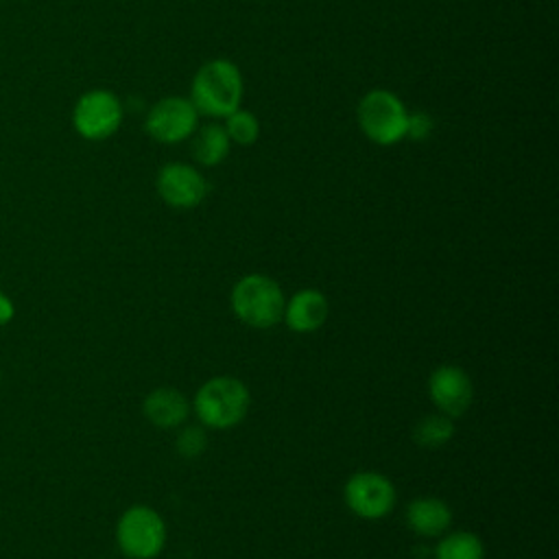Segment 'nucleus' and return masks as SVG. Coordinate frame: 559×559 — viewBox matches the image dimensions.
I'll return each mask as SVG.
<instances>
[{"label":"nucleus","instance_id":"nucleus-14","mask_svg":"<svg viewBox=\"0 0 559 559\" xmlns=\"http://www.w3.org/2000/svg\"><path fill=\"white\" fill-rule=\"evenodd\" d=\"M231 148L225 127L218 122H207L197 127L192 133V155L201 166H218Z\"/></svg>","mask_w":559,"mask_h":559},{"label":"nucleus","instance_id":"nucleus-1","mask_svg":"<svg viewBox=\"0 0 559 559\" xmlns=\"http://www.w3.org/2000/svg\"><path fill=\"white\" fill-rule=\"evenodd\" d=\"M245 83L240 68L229 59L205 61L190 85V100L199 116L225 118L240 107Z\"/></svg>","mask_w":559,"mask_h":559},{"label":"nucleus","instance_id":"nucleus-17","mask_svg":"<svg viewBox=\"0 0 559 559\" xmlns=\"http://www.w3.org/2000/svg\"><path fill=\"white\" fill-rule=\"evenodd\" d=\"M225 133L231 144L238 146H251L260 135V120L255 114L238 107L229 116H225Z\"/></svg>","mask_w":559,"mask_h":559},{"label":"nucleus","instance_id":"nucleus-6","mask_svg":"<svg viewBox=\"0 0 559 559\" xmlns=\"http://www.w3.org/2000/svg\"><path fill=\"white\" fill-rule=\"evenodd\" d=\"M122 122V105L109 90H90L79 96L72 109V124L85 140L100 142L118 131Z\"/></svg>","mask_w":559,"mask_h":559},{"label":"nucleus","instance_id":"nucleus-2","mask_svg":"<svg viewBox=\"0 0 559 559\" xmlns=\"http://www.w3.org/2000/svg\"><path fill=\"white\" fill-rule=\"evenodd\" d=\"M251 404L247 384L234 376H214L205 380L192 400V411L201 426L212 430H227L238 426Z\"/></svg>","mask_w":559,"mask_h":559},{"label":"nucleus","instance_id":"nucleus-3","mask_svg":"<svg viewBox=\"0 0 559 559\" xmlns=\"http://www.w3.org/2000/svg\"><path fill=\"white\" fill-rule=\"evenodd\" d=\"M234 314L249 328L269 330L282 321L284 293L280 284L262 273L242 275L229 293Z\"/></svg>","mask_w":559,"mask_h":559},{"label":"nucleus","instance_id":"nucleus-16","mask_svg":"<svg viewBox=\"0 0 559 559\" xmlns=\"http://www.w3.org/2000/svg\"><path fill=\"white\" fill-rule=\"evenodd\" d=\"M452 437H454V419L439 411L421 417L413 428V441L426 450L443 448Z\"/></svg>","mask_w":559,"mask_h":559},{"label":"nucleus","instance_id":"nucleus-5","mask_svg":"<svg viewBox=\"0 0 559 559\" xmlns=\"http://www.w3.org/2000/svg\"><path fill=\"white\" fill-rule=\"evenodd\" d=\"M116 542L129 559H155L166 544V524L153 507L133 504L118 518Z\"/></svg>","mask_w":559,"mask_h":559},{"label":"nucleus","instance_id":"nucleus-19","mask_svg":"<svg viewBox=\"0 0 559 559\" xmlns=\"http://www.w3.org/2000/svg\"><path fill=\"white\" fill-rule=\"evenodd\" d=\"M432 131V118L424 111H408V120H406V138L413 140H426Z\"/></svg>","mask_w":559,"mask_h":559},{"label":"nucleus","instance_id":"nucleus-20","mask_svg":"<svg viewBox=\"0 0 559 559\" xmlns=\"http://www.w3.org/2000/svg\"><path fill=\"white\" fill-rule=\"evenodd\" d=\"M13 314H15V306H13L11 297L0 290V328L7 325L13 319Z\"/></svg>","mask_w":559,"mask_h":559},{"label":"nucleus","instance_id":"nucleus-13","mask_svg":"<svg viewBox=\"0 0 559 559\" xmlns=\"http://www.w3.org/2000/svg\"><path fill=\"white\" fill-rule=\"evenodd\" d=\"M406 524L419 537H441L452 524V509L437 496H419L406 507Z\"/></svg>","mask_w":559,"mask_h":559},{"label":"nucleus","instance_id":"nucleus-4","mask_svg":"<svg viewBox=\"0 0 559 559\" xmlns=\"http://www.w3.org/2000/svg\"><path fill=\"white\" fill-rule=\"evenodd\" d=\"M358 127L367 140L380 146H393L406 138V105L389 90L367 92L356 109Z\"/></svg>","mask_w":559,"mask_h":559},{"label":"nucleus","instance_id":"nucleus-9","mask_svg":"<svg viewBox=\"0 0 559 559\" xmlns=\"http://www.w3.org/2000/svg\"><path fill=\"white\" fill-rule=\"evenodd\" d=\"M155 188L162 201L175 210H192L207 194L205 177L186 162L164 164L157 173Z\"/></svg>","mask_w":559,"mask_h":559},{"label":"nucleus","instance_id":"nucleus-15","mask_svg":"<svg viewBox=\"0 0 559 559\" xmlns=\"http://www.w3.org/2000/svg\"><path fill=\"white\" fill-rule=\"evenodd\" d=\"M435 559H485V546L469 531H450L439 537Z\"/></svg>","mask_w":559,"mask_h":559},{"label":"nucleus","instance_id":"nucleus-12","mask_svg":"<svg viewBox=\"0 0 559 559\" xmlns=\"http://www.w3.org/2000/svg\"><path fill=\"white\" fill-rule=\"evenodd\" d=\"M142 413L155 428L170 430L179 428L188 419L190 402L175 386H157L144 397Z\"/></svg>","mask_w":559,"mask_h":559},{"label":"nucleus","instance_id":"nucleus-8","mask_svg":"<svg viewBox=\"0 0 559 559\" xmlns=\"http://www.w3.org/2000/svg\"><path fill=\"white\" fill-rule=\"evenodd\" d=\"M199 127V111L190 98L166 96L151 105L144 129L146 133L162 144H177L188 140Z\"/></svg>","mask_w":559,"mask_h":559},{"label":"nucleus","instance_id":"nucleus-18","mask_svg":"<svg viewBox=\"0 0 559 559\" xmlns=\"http://www.w3.org/2000/svg\"><path fill=\"white\" fill-rule=\"evenodd\" d=\"M175 448H177V452H179L183 459H197V456H201V454L205 452V448H207V432H205V426H201V424L183 426V428L177 432Z\"/></svg>","mask_w":559,"mask_h":559},{"label":"nucleus","instance_id":"nucleus-11","mask_svg":"<svg viewBox=\"0 0 559 559\" xmlns=\"http://www.w3.org/2000/svg\"><path fill=\"white\" fill-rule=\"evenodd\" d=\"M328 297L317 288H301L284 304L282 321L297 334H310L328 321Z\"/></svg>","mask_w":559,"mask_h":559},{"label":"nucleus","instance_id":"nucleus-10","mask_svg":"<svg viewBox=\"0 0 559 559\" xmlns=\"http://www.w3.org/2000/svg\"><path fill=\"white\" fill-rule=\"evenodd\" d=\"M428 395L439 413L456 419L469 408L474 400V384L465 369L456 365H441L428 378Z\"/></svg>","mask_w":559,"mask_h":559},{"label":"nucleus","instance_id":"nucleus-7","mask_svg":"<svg viewBox=\"0 0 559 559\" xmlns=\"http://www.w3.org/2000/svg\"><path fill=\"white\" fill-rule=\"evenodd\" d=\"M343 500L360 520H382L395 507V487L380 472H356L345 480Z\"/></svg>","mask_w":559,"mask_h":559}]
</instances>
